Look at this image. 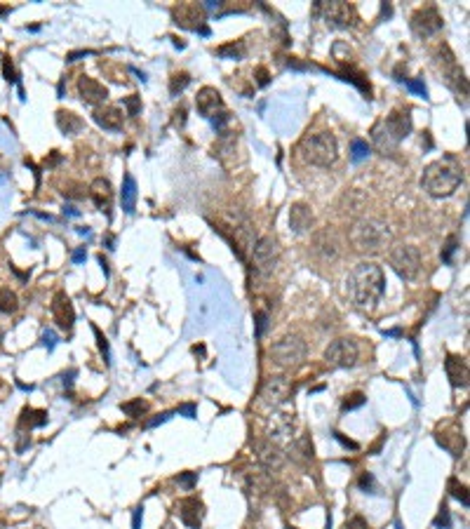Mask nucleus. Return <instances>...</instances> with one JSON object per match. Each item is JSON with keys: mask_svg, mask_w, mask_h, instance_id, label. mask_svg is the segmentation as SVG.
Listing matches in <instances>:
<instances>
[{"mask_svg": "<svg viewBox=\"0 0 470 529\" xmlns=\"http://www.w3.org/2000/svg\"><path fill=\"white\" fill-rule=\"evenodd\" d=\"M348 294L360 308L376 306L385 292V273L378 263L362 261L348 276Z\"/></svg>", "mask_w": 470, "mask_h": 529, "instance_id": "nucleus-1", "label": "nucleus"}, {"mask_svg": "<svg viewBox=\"0 0 470 529\" xmlns=\"http://www.w3.org/2000/svg\"><path fill=\"white\" fill-rule=\"evenodd\" d=\"M463 184V172L451 158L444 160H435L423 169L421 176V186L423 191L432 198H449L458 191V186Z\"/></svg>", "mask_w": 470, "mask_h": 529, "instance_id": "nucleus-2", "label": "nucleus"}, {"mask_svg": "<svg viewBox=\"0 0 470 529\" xmlns=\"http://www.w3.org/2000/svg\"><path fill=\"white\" fill-rule=\"evenodd\" d=\"M409 132H411V115H409V111H393L390 115H385L383 120H378L371 127V141H374L378 153L390 155L404 141Z\"/></svg>", "mask_w": 470, "mask_h": 529, "instance_id": "nucleus-3", "label": "nucleus"}, {"mask_svg": "<svg viewBox=\"0 0 470 529\" xmlns=\"http://www.w3.org/2000/svg\"><path fill=\"white\" fill-rule=\"evenodd\" d=\"M348 238H350V242H353L357 252L376 254L390 242L393 233L388 228V223L378 221V219H360V221L353 223Z\"/></svg>", "mask_w": 470, "mask_h": 529, "instance_id": "nucleus-4", "label": "nucleus"}, {"mask_svg": "<svg viewBox=\"0 0 470 529\" xmlns=\"http://www.w3.org/2000/svg\"><path fill=\"white\" fill-rule=\"evenodd\" d=\"M299 153L308 165L329 167L339 158V141L331 132H315V134H308V137L301 139Z\"/></svg>", "mask_w": 470, "mask_h": 529, "instance_id": "nucleus-5", "label": "nucleus"}, {"mask_svg": "<svg viewBox=\"0 0 470 529\" xmlns=\"http://www.w3.org/2000/svg\"><path fill=\"white\" fill-rule=\"evenodd\" d=\"M306 351H308V346H306V341L299 334H287V337H282L280 341H275V344L270 346L268 355H270V360L275 362V365H280V367H296V365L303 362Z\"/></svg>", "mask_w": 470, "mask_h": 529, "instance_id": "nucleus-6", "label": "nucleus"}, {"mask_svg": "<svg viewBox=\"0 0 470 529\" xmlns=\"http://www.w3.org/2000/svg\"><path fill=\"white\" fill-rule=\"evenodd\" d=\"M388 263L402 280H416L421 273V252L414 245H397L388 252Z\"/></svg>", "mask_w": 470, "mask_h": 529, "instance_id": "nucleus-7", "label": "nucleus"}, {"mask_svg": "<svg viewBox=\"0 0 470 529\" xmlns=\"http://www.w3.org/2000/svg\"><path fill=\"white\" fill-rule=\"evenodd\" d=\"M252 261H254V269L263 276H270L273 271L278 269V261H280V245L275 238L270 235H263V238L254 240L252 245Z\"/></svg>", "mask_w": 470, "mask_h": 529, "instance_id": "nucleus-8", "label": "nucleus"}, {"mask_svg": "<svg viewBox=\"0 0 470 529\" xmlns=\"http://www.w3.org/2000/svg\"><path fill=\"white\" fill-rule=\"evenodd\" d=\"M315 15L322 17L331 29H348V26H355V22H357L355 10L348 3H339V0L336 3H322V0H317Z\"/></svg>", "mask_w": 470, "mask_h": 529, "instance_id": "nucleus-9", "label": "nucleus"}, {"mask_svg": "<svg viewBox=\"0 0 470 529\" xmlns=\"http://www.w3.org/2000/svg\"><path fill=\"white\" fill-rule=\"evenodd\" d=\"M360 358V348L353 339H336L324 348V360L331 367H355Z\"/></svg>", "mask_w": 470, "mask_h": 529, "instance_id": "nucleus-10", "label": "nucleus"}, {"mask_svg": "<svg viewBox=\"0 0 470 529\" xmlns=\"http://www.w3.org/2000/svg\"><path fill=\"white\" fill-rule=\"evenodd\" d=\"M292 384H289V379L282 374H275V376H268L266 379V384L261 386V393H259V398H261V405L266 407H280L285 405L287 400L292 398Z\"/></svg>", "mask_w": 470, "mask_h": 529, "instance_id": "nucleus-11", "label": "nucleus"}, {"mask_svg": "<svg viewBox=\"0 0 470 529\" xmlns=\"http://www.w3.org/2000/svg\"><path fill=\"white\" fill-rule=\"evenodd\" d=\"M442 26H444V22H442V15L437 12V8H421L411 17V29L421 38H430V36L439 33Z\"/></svg>", "mask_w": 470, "mask_h": 529, "instance_id": "nucleus-12", "label": "nucleus"}, {"mask_svg": "<svg viewBox=\"0 0 470 529\" xmlns=\"http://www.w3.org/2000/svg\"><path fill=\"white\" fill-rule=\"evenodd\" d=\"M444 54H447V59H442V73H444V80H447V85L454 90L461 99H465L468 97V80H465V73L461 71V66L456 64L454 54L449 52L447 47H444Z\"/></svg>", "mask_w": 470, "mask_h": 529, "instance_id": "nucleus-13", "label": "nucleus"}, {"mask_svg": "<svg viewBox=\"0 0 470 529\" xmlns=\"http://www.w3.org/2000/svg\"><path fill=\"white\" fill-rule=\"evenodd\" d=\"M195 108H198V113L202 115V118H214V115H219L221 111H224V99H221V92L216 90V87H202L200 92H198V97H195Z\"/></svg>", "mask_w": 470, "mask_h": 529, "instance_id": "nucleus-14", "label": "nucleus"}, {"mask_svg": "<svg viewBox=\"0 0 470 529\" xmlns=\"http://www.w3.org/2000/svg\"><path fill=\"white\" fill-rule=\"evenodd\" d=\"M252 447H254L259 463L266 470H278L282 466V461H285L282 449L278 445H273V440H256V442H252Z\"/></svg>", "mask_w": 470, "mask_h": 529, "instance_id": "nucleus-15", "label": "nucleus"}, {"mask_svg": "<svg viewBox=\"0 0 470 529\" xmlns=\"http://www.w3.org/2000/svg\"><path fill=\"white\" fill-rule=\"evenodd\" d=\"M52 315H54V322L62 327V330L69 332L76 322V311H73V304L71 299L66 297V292H57L52 299Z\"/></svg>", "mask_w": 470, "mask_h": 529, "instance_id": "nucleus-16", "label": "nucleus"}, {"mask_svg": "<svg viewBox=\"0 0 470 529\" xmlns=\"http://www.w3.org/2000/svg\"><path fill=\"white\" fill-rule=\"evenodd\" d=\"M179 517L188 529H200L202 517H205V503L195 496L184 498L179 503Z\"/></svg>", "mask_w": 470, "mask_h": 529, "instance_id": "nucleus-17", "label": "nucleus"}, {"mask_svg": "<svg viewBox=\"0 0 470 529\" xmlns=\"http://www.w3.org/2000/svg\"><path fill=\"white\" fill-rule=\"evenodd\" d=\"M78 92H80L83 101L90 104V106L106 101V97H108L106 87H104L99 80H94V78H90V76H80V80H78Z\"/></svg>", "mask_w": 470, "mask_h": 529, "instance_id": "nucleus-18", "label": "nucleus"}, {"mask_svg": "<svg viewBox=\"0 0 470 529\" xmlns=\"http://www.w3.org/2000/svg\"><path fill=\"white\" fill-rule=\"evenodd\" d=\"M313 249H315V254L322 261H334L339 256V240H336V235L329 228H324L313 240Z\"/></svg>", "mask_w": 470, "mask_h": 529, "instance_id": "nucleus-19", "label": "nucleus"}, {"mask_svg": "<svg viewBox=\"0 0 470 529\" xmlns=\"http://www.w3.org/2000/svg\"><path fill=\"white\" fill-rule=\"evenodd\" d=\"M444 369H447L449 384L454 388H465L468 386V362H465L463 355H447Z\"/></svg>", "mask_w": 470, "mask_h": 529, "instance_id": "nucleus-20", "label": "nucleus"}, {"mask_svg": "<svg viewBox=\"0 0 470 529\" xmlns=\"http://www.w3.org/2000/svg\"><path fill=\"white\" fill-rule=\"evenodd\" d=\"M90 198L94 200V205H97L101 212H106V214H108V209H111V200H113L111 181H108V179H104V176L94 179L92 186H90Z\"/></svg>", "mask_w": 470, "mask_h": 529, "instance_id": "nucleus-21", "label": "nucleus"}, {"mask_svg": "<svg viewBox=\"0 0 470 529\" xmlns=\"http://www.w3.org/2000/svg\"><path fill=\"white\" fill-rule=\"evenodd\" d=\"M289 226L294 233H306L313 226V212L306 202H294L289 209Z\"/></svg>", "mask_w": 470, "mask_h": 529, "instance_id": "nucleus-22", "label": "nucleus"}, {"mask_svg": "<svg viewBox=\"0 0 470 529\" xmlns=\"http://www.w3.org/2000/svg\"><path fill=\"white\" fill-rule=\"evenodd\" d=\"M94 123L99 125V127H104V130H111L116 132L123 127V113H120V108L116 106H104V108H97L92 113Z\"/></svg>", "mask_w": 470, "mask_h": 529, "instance_id": "nucleus-23", "label": "nucleus"}, {"mask_svg": "<svg viewBox=\"0 0 470 529\" xmlns=\"http://www.w3.org/2000/svg\"><path fill=\"white\" fill-rule=\"evenodd\" d=\"M120 205L125 214H132L137 209V181L132 174H125L123 188H120Z\"/></svg>", "mask_w": 470, "mask_h": 529, "instance_id": "nucleus-24", "label": "nucleus"}, {"mask_svg": "<svg viewBox=\"0 0 470 529\" xmlns=\"http://www.w3.org/2000/svg\"><path fill=\"white\" fill-rule=\"evenodd\" d=\"M57 125L64 134H78L83 130V118L73 111H57Z\"/></svg>", "mask_w": 470, "mask_h": 529, "instance_id": "nucleus-25", "label": "nucleus"}, {"mask_svg": "<svg viewBox=\"0 0 470 529\" xmlns=\"http://www.w3.org/2000/svg\"><path fill=\"white\" fill-rule=\"evenodd\" d=\"M294 428V419L292 414H275L268 423V435L270 437H285L289 435Z\"/></svg>", "mask_w": 470, "mask_h": 529, "instance_id": "nucleus-26", "label": "nucleus"}, {"mask_svg": "<svg viewBox=\"0 0 470 529\" xmlns=\"http://www.w3.org/2000/svg\"><path fill=\"white\" fill-rule=\"evenodd\" d=\"M47 423V412L45 409H31V407H24L22 419H19V426L22 428H40Z\"/></svg>", "mask_w": 470, "mask_h": 529, "instance_id": "nucleus-27", "label": "nucleus"}, {"mask_svg": "<svg viewBox=\"0 0 470 529\" xmlns=\"http://www.w3.org/2000/svg\"><path fill=\"white\" fill-rule=\"evenodd\" d=\"M17 308H19L17 294L8 287H0V313H15Z\"/></svg>", "mask_w": 470, "mask_h": 529, "instance_id": "nucleus-28", "label": "nucleus"}, {"mask_svg": "<svg viewBox=\"0 0 470 529\" xmlns=\"http://www.w3.org/2000/svg\"><path fill=\"white\" fill-rule=\"evenodd\" d=\"M245 43L242 40H238V43H231V45H224L216 50V54L219 57H224V59H242L245 57Z\"/></svg>", "mask_w": 470, "mask_h": 529, "instance_id": "nucleus-29", "label": "nucleus"}, {"mask_svg": "<svg viewBox=\"0 0 470 529\" xmlns=\"http://www.w3.org/2000/svg\"><path fill=\"white\" fill-rule=\"evenodd\" d=\"M188 83H191V76H188V73H174L172 80H170V94L172 97H179V94L188 87Z\"/></svg>", "mask_w": 470, "mask_h": 529, "instance_id": "nucleus-30", "label": "nucleus"}, {"mask_svg": "<svg viewBox=\"0 0 470 529\" xmlns=\"http://www.w3.org/2000/svg\"><path fill=\"white\" fill-rule=\"evenodd\" d=\"M120 409H123L127 416H141L144 412H146V402H144L141 398H137V400H132V402H123Z\"/></svg>", "mask_w": 470, "mask_h": 529, "instance_id": "nucleus-31", "label": "nucleus"}, {"mask_svg": "<svg viewBox=\"0 0 470 529\" xmlns=\"http://www.w3.org/2000/svg\"><path fill=\"white\" fill-rule=\"evenodd\" d=\"M350 151H353V162H360L364 160L367 155H369V146H367V141H362V139H353V144H350Z\"/></svg>", "mask_w": 470, "mask_h": 529, "instance_id": "nucleus-32", "label": "nucleus"}, {"mask_svg": "<svg viewBox=\"0 0 470 529\" xmlns=\"http://www.w3.org/2000/svg\"><path fill=\"white\" fill-rule=\"evenodd\" d=\"M449 491H451V496L458 498L463 506H468V489H465V484H458V480L456 477H451L449 480Z\"/></svg>", "mask_w": 470, "mask_h": 529, "instance_id": "nucleus-33", "label": "nucleus"}, {"mask_svg": "<svg viewBox=\"0 0 470 529\" xmlns=\"http://www.w3.org/2000/svg\"><path fill=\"white\" fill-rule=\"evenodd\" d=\"M92 332H94V337H97V346H99L101 355H104V362L111 365V348H108V339L104 337V334L99 332V327H94V325H92Z\"/></svg>", "mask_w": 470, "mask_h": 529, "instance_id": "nucleus-34", "label": "nucleus"}, {"mask_svg": "<svg viewBox=\"0 0 470 529\" xmlns=\"http://www.w3.org/2000/svg\"><path fill=\"white\" fill-rule=\"evenodd\" d=\"M367 402V395L364 393H350L346 400H343V412H350V409H357Z\"/></svg>", "mask_w": 470, "mask_h": 529, "instance_id": "nucleus-35", "label": "nucleus"}, {"mask_svg": "<svg viewBox=\"0 0 470 529\" xmlns=\"http://www.w3.org/2000/svg\"><path fill=\"white\" fill-rule=\"evenodd\" d=\"M125 108H127V115L130 118H134V115H139V108H141V97H137V94H132V97H125L123 99Z\"/></svg>", "mask_w": 470, "mask_h": 529, "instance_id": "nucleus-36", "label": "nucleus"}, {"mask_svg": "<svg viewBox=\"0 0 470 529\" xmlns=\"http://www.w3.org/2000/svg\"><path fill=\"white\" fill-rule=\"evenodd\" d=\"M357 487H360L364 494H376V482H374V475H371V473H362V477L357 480Z\"/></svg>", "mask_w": 470, "mask_h": 529, "instance_id": "nucleus-37", "label": "nucleus"}, {"mask_svg": "<svg viewBox=\"0 0 470 529\" xmlns=\"http://www.w3.org/2000/svg\"><path fill=\"white\" fill-rule=\"evenodd\" d=\"M404 85H407L409 92L418 94V97H423V99H428V90H425V85L421 78H416V80H404Z\"/></svg>", "mask_w": 470, "mask_h": 529, "instance_id": "nucleus-38", "label": "nucleus"}, {"mask_svg": "<svg viewBox=\"0 0 470 529\" xmlns=\"http://www.w3.org/2000/svg\"><path fill=\"white\" fill-rule=\"evenodd\" d=\"M435 529H449V524H451V517H449V508L447 506H442L439 508V513H437V517H435Z\"/></svg>", "mask_w": 470, "mask_h": 529, "instance_id": "nucleus-39", "label": "nucleus"}, {"mask_svg": "<svg viewBox=\"0 0 470 529\" xmlns=\"http://www.w3.org/2000/svg\"><path fill=\"white\" fill-rule=\"evenodd\" d=\"M254 320H256V337L261 339L263 334H266V327H268V313L259 311V313L254 315Z\"/></svg>", "mask_w": 470, "mask_h": 529, "instance_id": "nucleus-40", "label": "nucleus"}, {"mask_svg": "<svg viewBox=\"0 0 470 529\" xmlns=\"http://www.w3.org/2000/svg\"><path fill=\"white\" fill-rule=\"evenodd\" d=\"M177 482L181 484V487H186V489H193L195 482H198V473H181V475L177 477Z\"/></svg>", "mask_w": 470, "mask_h": 529, "instance_id": "nucleus-41", "label": "nucleus"}, {"mask_svg": "<svg viewBox=\"0 0 470 529\" xmlns=\"http://www.w3.org/2000/svg\"><path fill=\"white\" fill-rule=\"evenodd\" d=\"M458 249V240H456V235H451V238L447 240V247H444V252H442V261H451V254Z\"/></svg>", "mask_w": 470, "mask_h": 529, "instance_id": "nucleus-42", "label": "nucleus"}, {"mask_svg": "<svg viewBox=\"0 0 470 529\" xmlns=\"http://www.w3.org/2000/svg\"><path fill=\"white\" fill-rule=\"evenodd\" d=\"M172 416H174V412H162V414H158V416H155V419H151V421H146V426H148V428H155V426H160V423L170 421Z\"/></svg>", "mask_w": 470, "mask_h": 529, "instance_id": "nucleus-43", "label": "nucleus"}, {"mask_svg": "<svg viewBox=\"0 0 470 529\" xmlns=\"http://www.w3.org/2000/svg\"><path fill=\"white\" fill-rule=\"evenodd\" d=\"M346 529H369V524H367L360 515H355V517H350V520L346 522Z\"/></svg>", "mask_w": 470, "mask_h": 529, "instance_id": "nucleus-44", "label": "nucleus"}, {"mask_svg": "<svg viewBox=\"0 0 470 529\" xmlns=\"http://www.w3.org/2000/svg\"><path fill=\"white\" fill-rule=\"evenodd\" d=\"M43 344H45L47 351H52L54 346H57V334H54L52 330H47L45 334H43Z\"/></svg>", "mask_w": 470, "mask_h": 529, "instance_id": "nucleus-45", "label": "nucleus"}, {"mask_svg": "<svg viewBox=\"0 0 470 529\" xmlns=\"http://www.w3.org/2000/svg\"><path fill=\"white\" fill-rule=\"evenodd\" d=\"M177 414H184L186 419H195V405H179V409H177Z\"/></svg>", "mask_w": 470, "mask_h": 529, "instance_id": "nucleus-46", "label": "nucleus"}, {"mask_svg": "<svg viewBox=\"0 0 470 529\" xmlns=\"http://www.w3.org/2000/svg\"><path fill=\"white\" fill-rule=\"evenodd\" d=\"M334 437H336V440H339V442H341L343 447H348V449H357V442L348 440V437L343 435V433H339V430H334Z\"/></svg>", "mask_w": 470, "mask_h": 529, "instance_id": "nucleus-47", "label": "nucleus"}, {"mask_svg": "<svg viewBox=\"0 0 470 529\" xmlns=\"http://www.w3.org/2000/svg\"><path fill=\"white\" fill-rule=\"evenodd\" d=\"M141 522H144V506L134 508V520H132V529H141Z\"/></svg>", "mask_w": 470, "mask_h": 529, "instance_id": "nucleus-48", "label": "nucleus"}, {"mask_svg": "<svg viewBox=\"0 0 470 529\" xmlns=\"http://www.w3.org/2000/svg\"><path fill=\"white\" fill-rule=\"evenodd\" d=\"M184 125H186V108L181 106L174 111V127H184Z\"/></svg>", "mask_w": 470, "mask_h": 529, "instance_id": "nucleus-49", "label": "nucleus"}, {"mask_svg": "<svg viewBox=\"0 0 470 529\" xmlns=\"http://www.w3.org/2000/svg\"><path fill=\"white\" fill-rule=\"evenodd\" d=\"M71 259H73V263H83V261L87 259V252H85V247H78L76 252L71 254Z\"/></svg>", "mask_w": 470, "mask_h": 529, "instance_id": "nucleus-50", "label": "nucleus"}, {"mask_svg": "<svg viewBox=\"0 0 470 529\" xmlns=\"http://www.w3.org/2000/svg\"><path fill=\"white\" fill-rule=\"evenodd\" d=\"M3 69H5V80H10V83H15V80H17V78H15V71H12V64H10L8 59L3 62Z\"/></svg>", "mask_w": 470, "mask_h": 529, "instance_id": "nucleus-51", "label": "nucleus"}, {"mask_svg": "<svg viewBox=\"0 0 470 529\" xmlns=\"http://www.w3.org/2000/svg\"><path fill=\"white\" fill-rule=\"evenodd\" d=\"M87 54H92V50H78V52H71L66 57V62H78L80 57H87Z\"/></svg>", "mask_w": 470, "mask_h": 529, "instance_id": "nucleus-52", "label": "nucleus"}, {"mask_svg": "<svg viewBox=\"0 0 470 529\" xmlns=\"http://www.w3.org/2000/svg\"><path fill=\"white\" fill-rule=\"evenodd\" d=\"M256 76H259V85H261V87H266V85H268V71L263 69H256Z\"/></svg>", "mask_w": 470, "mask_h": 529, "instance_id": "nucleus-53", "label": "nucleus"}, {"mask_svg": "<svg viewBox=\"0 0 470 529\" xmlns=\"http://www.w3.org/2000/svg\"><path fill=\"white\" fill-rule=\"evenodd\" d=\"M73 376H76V369H71L69 374H64V376H62L64 386H73Z\"/></svg>", "mask_w": 470, "mask_h": 529, "instance_id": "nucleus-54", "label": "nucleus"}, {"mask_svg": "<svg viewBox=\"0 0 470 529\" xmlns=\"http://www.w3.org/2000/svg\"><path fill=\"white\" fill-rule=\"evenodd\" d=\"M64 214H69V216H78V214H80V212H78L76 207H71V205H66V207H64Z\"/></svg>", "mask_w": 470, "mask_h": 529, "instance_id": "nucleus-55", "label": "nucleus"}, {"mask_svg": "<svg viewBox=\"0 0 470 529\" xmlns=\"http://www.w3.org/2000/svg\"><path fill=\"white\" fill-rule=\"evenodd\" d=\"M99 263H101V271H104V276L108 278V263H106V259H104V256H99Z\"/></svg>", "mask_w": 470, "mask_h": 529, "instance_id": "nucleus-56", "label": "nucleus"}, {"mask_svg": "<svg viewBox=\"0 0 470 529\" xmlns=\"http://www.w3.org/2000/svg\"><path fill=\"white\" fill-rule=\"evenodd\" d=\"M5 12H10V8H0V15H5Z\"/></svg>", "mask_w": 470, "mask_h": 529, "instance_id": "nucleus-57", "label": "nucleus"}, {"mask_svg": "<svg viewBox=\"0 0 470 529\" xmlns=\"http://www.w3.org/2000/svg\"><path fill=\"white\" fill-rule=\"evenodd\" d=\"M395 529H402V527H400V524H395Z\"/></svg>", "mask_w": 470, "mask_h": 529, "instance_id": "nucleus-58", "label": "nucleus"}]
</instances>
